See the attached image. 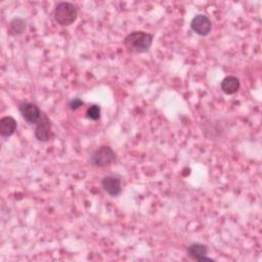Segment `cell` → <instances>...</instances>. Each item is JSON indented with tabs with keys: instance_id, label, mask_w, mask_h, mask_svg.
<instances>
[{
	"instance_id": "3957f363",
	"label": "cell",
	"mask_w": 262,
	"mask_h": 262,
	"mask_svg": "<svg viewBox=\"0 0 262 262\" xmlns=\"http://www.w3.org/2000/svg\"><path fill=\"white\" fill-rule=\"evenodd\" d=\"M116 160V154L112 147L102 145L95 149L89 159V163L95 167H105Z\"/></svg>"
},
{
	"instance_id": "7a4b0ae2",
	"label": "cell",
	"mask_w": 262,
	"mask_h": 262,
	"mask_svg": "<svg viewBox=\"0 0 262 262\" xmlns=\"http://www.w3.org/2000/svg\"><path fill=\"white\" fill-rule=\"evenodd\" d=\"M78 16V10L73 3L59 2L53 10V18L60 26L72 25Z\"/></svg>"
},
{
	"instance_id": "30bf717a",
	"label": "cell",
	"mask_w": 262,
	"mask_h": 262,
	"mask_svg": "<svg viewBox=\"0 0 262 262\" xmlns=\"http://www.w3.org/2000/svg\"><path fill=\"white\" fill-rule=\"evenodd\" d=\"M17 124L14 118L10 116H5L0 119V134L3 137L11 136L16 130Z\"/></svg>"
},
{
	"instance_id": "ba28073f",
	"label": "cell",
	"mask_w": 262,
	"mask_h": 262,
	"mask_svg": "<svg viewBox=\"0 0 262 262\" xmlns=\"http://www.w3.org/2000/svg\"><path fill=\"white\" fill-rule=\"evenodd\" d=\"M188 256L196 261H214L212 258L207 257L208 249L206 245L201 243H193L187 248Z\"/></svg>"
},
{
	"instance_id": "8992f818",
	"label": "cell",
	"mask_w": 262,
	"mask_h": 262,
	"mask_svg": "<svg viewBox=\"0 0 262 262\" xmlns=\"http://www.w3.org/2000/svg\"><path fill=\"white\" fill-rule=\"evenodd\" d=\"M35 137L39 141H48L52 137V131H51V122L47 115L44 113L42 114L41 119L36 124L35 128Z\"/></svg>"
},
{
	"instance_id": "6da1fadb",
	"label": "cell",
	"mask_w": 262,
	"mask_h": 262,
	"mask_svg": "<svg viewBox=\"0 0 262 262\" xmlns=\"http://www.w3.org/2000/svg\"><path fill=\"white\" fill-rule=\"evenodd\" d=\"M154 36L143 31H133L129 33L123 43L124 46L131 52L143 53L149 50L152 44Z\"/></svg>"
},
{
	"instance_id": "7c38bea8",
	"label": "cell",
	"mask_w": 262,
	"mask_h": 262,
	"mask_svg": "<svg viewBox=\"0 0 262 262\" xmlns=\"http://www.w3.org/2000/svg\"><path fill=\"white\" fill-rule=\"evenodd\" d=\"M86 117L92 121H96L100 117V107L97 104L90 105L86 111Z\"/></svg>"
},
{
	"instance_id": "4fadbf2b",
	"label": "cell",
	"mask_w": 262,
	"mask_h": 262,
	"mask_svg": "<svg viewBox=\"0 0 262 262\" xmlns=\"http://www.w3.org/2000/svg\"><path fill=\"white\" fill-rule=\"evenodd\" d=\"M82 105H83V101H82L80 98H73V99L70 101V103H69L70 108L73 110V111L79 108V107L82 106Z\"/></svg>"
},
{
	"instance_id": "52a82bcc",
	"label": "cell",
	"mask_w": 262,
	"mask_h": 262,
	"mask_svg": "<svg viewBox=\"0 0 262 262\" xmlns=\"http://www.w3.org/2000/svg\"><path fill=\"white\" fill-rule=\"evenodd\" d=\"M101 186H102L103 190L112 196H117L122 191L121 179L114 175L104 176L101 179Z\"/></svg>"
},
{
	"instance_id": "8fae6325",
	"label": "cell",
	"mask_w": 262,
	"mask_h": 262,
	"mask_svg": "<svg viewBox=\"0 0 262 262\" xmlns=\"http://www.w3.org/2000/svg\"><path fill=\"white\" fill-rule=\"evenodd\" d=\"M27 23L25 19L15 17L8 25V31L11 35H20L26 31Z\"/></svg>"
},
{
	"instance_id": "9c48e42d",
	"label": "cell",
	"mask_w": 262,
	"mask_h": 262,
	"mask_svg": "<svg viewBox=\"0 0 262 262\" xmlns=\"http://www.w3.org/2000/svg\"><path fill=\"white\" fill-rule=\"evenodd\" d=\"M220 87L225 94L231 95L238 91L241 87V82H239V79L235 76H227L221 81Z\"/></svg>"
},
{
	"instance_id": "5b68a950",
	"label": "cell",
	"mask_w": 262,
	"mask_h": 262,
	"mask_svg": "<svg viewBox=\"0 0 262 262\" xmlns=\"http://www.w3.org/2000/svg\"><path fill=\"white\" fill-rule=\"evenodd\" d=\"M190 28L195 34L207 36L212 30V21L205 14H196L190 21Z\"/></svg>"
},
{
	"instance_id": "277c9868",
	"label": "cell",
	"mask_w": 262,
	"mask_h": 262,
	"mask_svg": "<svg viewBox=\"0 0 262 262\" xmlns=\"http://www.w3.org/2000/svg\"><path fill=\"white\" fill-rule=\"evenodd\" d=\"M18 111L21 117L29 124H37L42 117V112L37 104L33 102H23L18 106Z\"/></svg>"
}]
</instances>
